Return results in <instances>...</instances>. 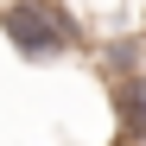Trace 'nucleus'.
I'll return each mask as SVG.
<instances>
[{"label": "nucleus", "instance_id": "1", "mask_svg": "<svg viewBox=\"0 0 146 146\" xmlns=\"http://www.w3.org/2000/svg\"><path fill=\"white\" fill-rule=\"evenodd\" d=\"M0 38L26 64H57V57H83L89 51L83 19L64 0H0Z\"/></svg>", "mask_w": 146, "mask_h": 146}, {"label": "nucleus", "instance_id": "2", "mask_svg": "<svg viewBox=\"0 0 146 146\" xmlns=\"http://www.w3.org/2000/svg\"><path fill=\"white\" fill-rule=\"evenodd\" d=\"M108 108H114L121 146H146V70H127L108 83Z\"/></svg>", "mask_w": 146, "mask_h": 146}]
</instances>
